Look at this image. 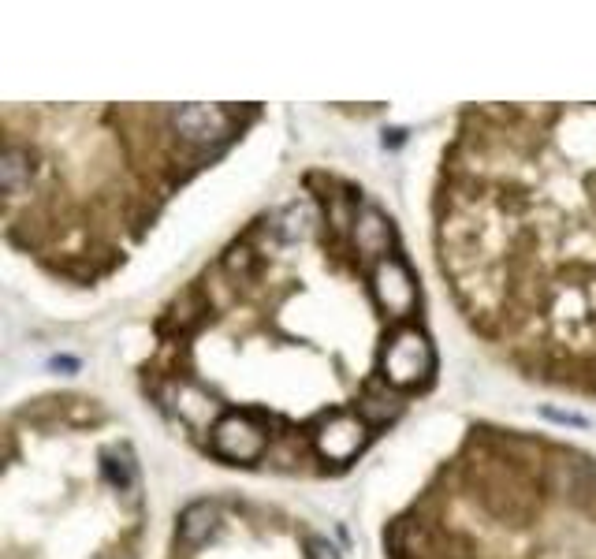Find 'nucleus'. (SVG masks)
Masks as SVG:
<instances>
[{"label": "nucleus", "mask_w": 596, "mask_h": 559, "mask_svg": "<svg viewBox=\"0 0 596 559\" xmlns=\"http://www.w3.org/2000/svg\"><path fill=\"white\" fill-rule=\"evenodd\" d=\"M436 373L395 217L351 176L310 168L157 310L138 392L209 463L328 481Z\"/></svg>", "instance_id": "1"}, {"label": "nucleus", "mask_w": 596, "mask_h": 559, "mask_svg": "<svg viewBox=\"0 0 596 559\" xmlns=\"http://www.w3.org/2000/svg\"><path fill=\"white\" fill-rule=\"evenodd\" d=\"M429 217L474 340L526 384L596 399V105H466Z\"/></svg>", "instance_id": "2"}, {"label": "nucleus", "mask_w": 596, "mask_h": 559, "mask_svg": "<svg viewBox=\"0 0 596 559\" xmlns=\"http://www.w3.org/2000/svg\"><path fill=\"white\" fill-rule=\"evenodd\" d=\"M261 116V105H4V243L56 284H105Z\"/></svg>", "instance_id": "3"}, {"label": "nucleus", "mask_w": 596, "mask_h": 559, "mask_svg": "<svg viewBox=\"0 0 596 559\" xmlns=\"http://www.w3.org/2000/svg\"><path fill=\"white\" fill-rule=\"evenodd\" d=\"M384 559H596V455L474 422L384 537Z\"/></svg>", "instance_id": "4"}, {"label": "nucleus", "mask_w": 596, "mask_h": 559, "mask_svg": "<svg viewBox=\"0 0 596 559\" xmlns=\"http://www.w3.org/2000/svg\"><path fill=\"white\" fill-rule=\"evenodd\" d=\"M146 481L123 422L86 392H41L4 418L0 559H142Z\"/></svg>", "instance_id": "5"}, {"label": "nucleus", "mask_w": 596, "mask_h": 559, "mask_svg": "<svg viewBox=\"0 0 596 559\" xmlns=\"http://www.w3.org/2000/svg\"><path fill=\"white\" fill-rule=\"evenodd\" d=\"M164 559H339V552L287 507L243 492H213L183 507Z\"/></svg>", "instance_id": "6"}]
</instances>
